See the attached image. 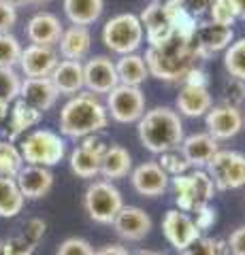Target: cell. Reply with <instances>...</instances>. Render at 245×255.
<instances>
[{
    "instance_id": "obj_6",
    "label": "cell",
    "mask_w": 245,
    "mask_h": 255,
    "mask_svg": "<svg viewBox=\"0 0 245 255\" xmlns=\"http://www.w3.org/2000/svg\"><path fill=\"white\" fill-rule=\"evenodd\" d=\"M102 43L109 51L117 55L137 53L143 45V26L139 21V15L134 13H117L102 26Z\"/></svg>"
},
{
    "instance_id": "obj_51",
    "label": "cell",
    "mask_w": 245,
    "mask_h": 255,
    "mask_svg": "<svg viewBox=\"0 0 245 255\" xmlns=\"http://www.w3.org/2000/svg\"><path fill=\"white\" fill-rule=\"evenodd\" d=\"M130 255H164V253H158L152 249H145V251H137V253H130Z\"/></svg>"
},
{
    "instance_id": "obj_38",
    "label": "cell",
    "mask_w": 245,
    "mask_h": 255,
    "mask_svg": "<svg viewBox=\"0 0 245 255\" xmlns=\"http://www.w3.org/2000/svg\"><path fill=\"white\" fill-rule=\"evenodd\" d=\"M56 255H94V247L85 241V238L70 236L60 243Z\"/></svg>"
},
{
    "instance_id": "obj_28",
    "label": "cell",
    "mask_w": 245,
    "mask_h": 255,
    "mask_svg": "<svg viewBox=\"0 0 245 255\" xmlns=\"http://www.w3.org/2000/svg\"><path fill=\"white\" fill-rule=\"evenodd\" d=\"M41 111H36L32 107H28L23 100H15L13 109L9 111V130H6V136H9V142H13L15 138L23 134L30 128H34L38 122H41Z\"/></svg>"
},
{
    "instance_id": "obj_47",
    "label": "cell",
    "mask_w": 245,
    "mask_h": 255,
    "mask_svg": "<svg viewBox=\"0 0 245 255\" xmlns=\"http://www.w3.org/2000/svg\"><path fill=\"white\" fill-rule=\"evenodd\" d=\"M94 255H130V251L124 245H105L98 251H94Z\"/></svg>"
},
{
    "instance_id": "obj_1",
    "label": "cell",
    "mask_w": 245,
    "mask_h": 255,
    "mask_svg": "<svg viewBox=\"0 0 245 255\" xmlns=\"http://www.w3.org/2000/svg\"><path fill=\"white\" fill-rule=\"evenodd\" d=\"M149 77H156L164 83H184V77L199 62L194 41H184L173 34L167 43L158 47H147L143 55Z\"/></svg>"
},
{
    "instance_id": "obj_32",
    "label": "cell",
    "mask_w": 245,
    "mask_h": 255,
    "mask_svg": "<svg viewBox=\"0 0 245 255\" xmlns=\"http://www.w3.org/2000/svg\"><path fill=\"white\" fill-rule=\"evenodd\" d=\"M23 159L19 149L9 140H0V177L15 179V174L21 170Z\"/></svg>"
},
{
    "instance_id": "obj_50",
    "label": "cell",
    "mask_w": 245,
    "mask_h": 255,
    "mask_svg": "<svg viewBox=\"0 0 245 255\" xmlns=\"http://www.w3.org/2000/svg\"><path fill=\"white\" fill-rule=\"evenodd\" d=\"M4 2H9L11 6H15V9H17V6H23V4H28V0H4Z\"/></svg>"
},
{
    "instance_id": "obj_34",
    "label": "cell",
    "mask_w": 245,
    "mask_h": 255,
    "mask_svg": "<svg viewBox=\"0 0 245 255\" xmlns=\"http://www.w3.org/2000/svg\"><path fill=\"white\" fill-rule=\"evenodd\" d=\"M21 87V77L15 68H2L0 66V102L9 105V102L17 100Z\"/></svg>"
},
{
    "instance_id": "obj_23",
    "label": "cell",
    "mask_w": 245,
    "mask_h": 255,
    "mask_svg": "<svg viewBox=\"0 0 245 255\" xmlns=\"http://www.w3.org/2000/svg\"><path fill=\"white\" fill-rule=\"evenodd\" d=\"M132 172V155L122 145H109L100 157V177L105 181H120L130 177Z\"/></svg>"
},
{
    "instance_id": "obj_2",
    "label": "cell",
    "mask_w": 245,
    "mask_h": 255,
    "mask_svg": "<svg viewBox=\"0 0 245 255\" xmlns=\"http://www.w3.org/2000/svg\"><path fill=\"white\" fill-rule=\"evenodd\" d=\"M139 140L149 153H167L179 149L181 140L186 138L181 115L171 107H154L143 113L137 122Z\"/></svg>"
},
{
    "instance_id": "obj_16",
    "label": "cell",
    "mask_w": 245,
    "mask_h": 255,
    "mask_svg": "<svg viewBox=\"0 0 245 255\" xmlns=\"http://www.w3.org/2000/svg\"><path fill=\"white\" fill-rule=\"evenodd\" d=\"M15 183H17L23 200H41L53 187V172L45 166L23 164L21 170L15 174Z\"/></svg>"
},
{
    "instance_id": "obj_13",
    "label": "cell",
    "mask_w": 245,
    "mask_h": 255,
    "mask_svg": "<svg viewBox=\"0 0 245 255\" xmlns=\"http://www.w3.org/2000/svg\"><path fill=\"white\" fill-rule=\"evenodd\" d=\"M111 226L122 241L139 243V241H143L145 236H149V232H152V228H154V221L149 217V213H145L143 209L124 204Z\"/></svg>"
},
{
    "instance_id": "obj_42",
    "label": "cell",
    "mask_w": 245,
    "mask_h": 255,
    "mask_svg": "<svg viewBox=\"0 0 245 255\" xmlns=\"http://www.w3.org/2000/svg\"><path fill=\"white\" fill-rule=\"evenodd\" d=\"M179 2H181V6L186 9V13L190 15V17H194L196 21H199L203 15H209L213 0H179Z\"/></svg>"
},
{
    "instance_id": "obj_10",
    "label": "cell",
    "mask_w": 245,
    "mask_h": 255,
    "mask_svg": "<svg viewBox=\"0 0 245 255\" xmlns=\"http://www.w3.org/2000/svg\"><path fill=\"white\" fill-rule=\"evenodd\" d=\"M162 234L167 238V243L175 251L188 249L194 241H199L203 236L201 230L196 228V223L192 219V215H188L179 209H169L162 217Z\"/></svg>"
},
{
    "instance_id": "obj_7",
    "label": "cell",
    "mask_w": 245,
    "mask_h": 255,
    "mask_svg": "<svg viewBox=\"0 0 245 255\" xmlns=\"http://www.w3.org/2000/svg\"><path fill=\"white\" fill-rule=\"evenodd\" d=\"M124 206L122 191L117 189L111 181H92L83 194V209L92 221L100 226H111L117 213Z\"/></svg>"
},
{
    "instance_id": "obj_54",
    "label": "cell",
    "mask_w": 245,
    "mask_h": 255,
    "mask_svg": "<svg viewBox=\"0 0 245 255\" xmlns=\"http://www.w3.org/2000/svg\"><path fill=\"white\" fill-rule=\"evenodd\" d=\"M152 2H160V4H164V2H171V0H152Z\"/></svg>"
},
{
    "instance_id": "obj_4",
    "label": "cell",
    "mask_w": 245,
    "mask_h": 255,
    "mask_svg": "<svg viewBox=\"0 0 245 255\" xmlns=\"http://www.w3.org/2000/svg\"><path fill=\"white\" fill-rule=\"evenodd\" d=\"M169 187L173 189L177 209L188 215L211 204L218 191L205 170H188L184 174H177V177H171Z\"/></svg>"
},
{
    "instance_id": "obj_15",
    "label": "cell",
    "mask_w": 245,
    "mask_h": 255,
    "mask_svg": "<svg viewBox=\"0 0 245 255\" xmlns=\"http://www.w3.org/2000/svg\"><path fill=\"white\" fill-rule=\"evenodd\" d=\"M130 183L134 191L143 198H160L169 189V174L164 172L158 162H143L134 166L130 172Z\"/></svg>"
},
{
    "instance_id": "obj_43",
    "label": "cell",
    "mask_w": 245,
    "mask_h": 255,
    "mask_svg": "<svg viewBox=\"0 0 245 255\" xmlns=\"http://www.w3.org/2000/svg\"><path fill=\"white\" fill-rule=\"evenodd\" d=\"M226 247L231 255H245V226L233 230L231 236L226 238Z\"/></svg>"
},
{
    "instance_id": "obj_9",
    "label": "cell",
    "mask_w": 245,
    "mask_h": 255,
    "mask_svg": "<svg viewBox=\"0 0 245 255\" xmlns=\"http://www.w3.org/2000/svg\"><path fill=\"white\" fill-rule=\"evenodd\" d=\"M107 113L117 124H137L145 113V94L141 87L117 85L107 94Z\"/></svg>"
},
{
    "instance_id": "obj_45",
    "label": "cell",
    "mask_w": 245,
    "mask_h": 255,
    "mask_svg": "<svg viewBox=\"0 0 245 255\" xmlns=\"http://www.w3.org/2000/svg\"><path fill=\"white\" fill-rule=\"evenodd\" d=\"M181 85H196V87H209V77L201 66H194L188 70V75L184 77Z\"/></svg>"
},
{
    "instance_id": "obj_52",
    "label": "cell",
    "mask_w": 245,
    "mask_h": 255,
    "mask_svg": "<svg viewBox=\"0 0 245 255\" xmlns=\"http://www.w3.org/2000/svg\"><path fill=\"white\" fill-rule=\"evenodd\" d=\"M28 2H34V4H47V2H51V0H28Z\"/></svg>"
},
{
    "instance_id": "obj_24",
    "label": "cell",
    "mask_w": 245,
    "mask_h": 255,
    "mask_svg": "<svg viewBox=\"0 0 245 255\" xmlns=\"http://www.w3.org/2000/svg\"><path fill=\"white\" fill-rule=\"evenodd\" d=\"M58 47H60V55L64 60H73V62L85 60L90 49H92L90 30L83 28V26H68L64 32H62Z\"/></svg>"
},
{
    "instance_id": "obj_30",
    "label": "cell",
    "mask_w": 245,
    "mask_h": 255,
    "mask_svg": "<svg viewBox=\"0 0 245 255\" xmlns=\"http://www.w3.org/2000/svg\"><path fill=\"white\" fill-rule=\"evenodd\" d=\"M23 204L26 200H23L15 179L0 177V217H15L21 213Z\"/></svg>"
},
{
    "instance_id": "obj_12",
    "label": "cell",
    "mask_w": 245,
    "mask_h": 255,
    "mask_svg": "<svg viewBox=\"0 0 245 255\" xmlns=\"http://www.w3.org/2000/svg\"><path fill=\"white\" fill-rule=\"evenodd\" d=\"M120 85L115 70V62L107 55H94L83 64V87L90 94H109L111 90Z\"/></svg>"
},
{
    "instance_id": "obj_41",
    "label": "cell",
    "mask_w": 245,
    "mask_h": 255,
    "mask_svg": "<svg viewBox=\"0 0 245 255\" xmlns=\"http://www.w3.org/2000/svg\"><path fill=\"white\" fill-rule=\"evenodd\" d=\"M194 223H196V228L201 230V234L203 232H207V230H211L213 226H216V221H218V211H216V206H203V209H199L194 213Z\"/></svg>"
},
{
    "instance_id": "obj_49",
    "label": "cell",
    "mask_w": 245,
    "mask_h": 255,
    "mask_svg": "<svg viewBox=\"0 0 245 255\" xmlns=\"http://www.w3.org/2000/svg\"><path fill=\"white\" fill-rule=\"evenodd\" d=\"M9 115V105H4V102H0V122Z\"/></svg>"
},
{
    "instance_id": "obj_22",
    "label": "cell",
    "mask_w": 245,
    "mask_h": 255,
    "mask_svg": "<svg viewBox=\"0 0 245 255\" xmlns=\"http://www.w3.org/2000/svg\"><path fill=\"white\" fill-rule=\"evenodd\" d=\"M213 107V96L209 87H196V85H181L175 98V111L184 117H205L207 111Z\"/></svg>"
},
{
    "instance_id": "obj_21",
    "label": "cell",
    "mask_w": 245,
    "mask_h": 255,
    "mask_svg": "<svg viewBox=\"0 0 245 255\" xmlns=\"http://www.w3.org/2000/svg\"><path fill=\"white\" fill-rule=\"evenodd\" d=\"M58 90L53 87L49 77H38V79H23L19 87L17 98L23 100L28 107L36 111H49L58 100Z\"/></svg>"
},
{
    "instance_id": "obj_46",
    "label": "cell",
    "mask_w": 245,
    "mask_h": 255,
    "mask_svg": "<svg viewBox=\"0 0 245 255\" xmlns=\"http://www.w3.org/2000/svg\"><path fill=\"white\" fill-rule=\"evenodd\" d=\"M79 147H83V149H88V151H92V153H96V155H100L102 157V153L107 151V142L102 140L100 136H96V134H92V136H85V138H81V145Z\"/></svg>"
},
{
    "instance_id": "obj_53",
    "label": "cell",
    "mask_w": 245,
    "mask_h": 255,
    "mask_svg": "<svg viewBox=\"0 0 245 255\" xmlns=\"http://www.w3.org/2000/svg\"><path fill=\"white\" fill-rule=\"evenodd\" d=\"M0 255H6V251H4V245L0 243Z\"/></svg>"
},
{
    "instance_id": "obj_19",
    "label": "cell",
    "mask_w": 245,
    "mask_h": 255,
    "mask_svg": "<svg viewBox=\"0 0 245 255\" xmlns=\"http://www.w3.org/2000/svg\"><path fill=\"white\" fill-rule=\"evenodd\" d=\"M218 151H220L218 140L211 138L207 132L190 134V136H186L179 145V153L184 155L190 170H205L207 162L218 153Z\"/></svg>"
},
{
    "instance_id": "obj_26",
    "label": "cell",
    "mask_w": 245,
    "mask_h": 255,
    "mask_svg": "<svg viewBox=\"0 0 245 255\" xmlns=\"http://www.w3.org/2000/svg\"><path fill=\"white\" fill-rule=\"evenodd\" d=\"M62 9L73 26L88 28L100 19L105 11V0H62Z\"/></svg>"
},
{
    "instance_id": "obj_40",
    "label": "cell",
    "mask_w": 245,
    "mask_h": 255,
    "mask_svg": "<svg viewBox=\"0 0 245 255\" xmlns=\"http://www.w3.org/2000/svg\"><path fill=\"white\" fill-rule=\"evenodd\" d=\"M2 245H4L6 255H32L34 249H36V243L30 241V238L23 236V234L13 236V238H9V241H4Z\"/></svg>"
},
{
    "instance_id": "obj_11",
    "label": "cell",
    "mask_w": 245,
    "mask_h": 255,
    "mask_svg": "<svg viewBox=\"0 0 245 255\" xmlns=\"http://www.w3.org/2000/svg\"><path fill=\"white\" fill-rule=\"evenodd\" d=\"M205 126H207V134L218 142L231 140L245 128V117L241 109L228 105H213L205 115Z\"/></svg>"
},
{
    "instance_id": "obj_20",
    "label": "cell",
    "mask_w": 245,
    "mask_h": 255,
    "mask_svg": "<svg viewBox=\"0 0 245 255\" xmlns=\"http://www.w3.org/2000/svg\"><path fill=\"white\" fill-rule=\"evenodd\" d=\"M62 32H64V28H62L60 19L49 11H41L32 15L30 21L26 23V36L30 45L53 47V45H58Z\"/></svg>"
},
{
    "instance_id": "obj_14",
    "label": "cell",
    "mask_w": 245,
    "mask_h": 255,
    "mask_svg": "<svg viewBox=\"0 0 245 255\" xmlns=\"http://www.w3.org/2000/svg\"><path fill=\"white\" fill-rule=\"evenodd\" d=\"M139 21H141V26H143V34L147 38L149 47H158V45L167 43L169 38L175 34L167 4L149 2L145 9L141 11Z\"/></svg>"
},
{
    "instance_id": "obj_35",
    "label": "cell",
    "mask_w": 245,
    "mask_h": 255,
    "mask_svg": "<svg viewBox=\"0 0 245 255\" xmlns=\"http://www.w3.org/2000/svg\"><path fill=\"white\" fill-rule=\"evenodd\" d=\"M226 253H228L226 241L211 238V236H201L199 241H194L188 249H184L179 255H226Z\"/></svg>"
},
{
    "instance_id": "obj_5",
    "label": "cell",
    "mask_w": 245,
    "mask_h": 255,
    "mask_svg": "<svg viewBox=\"0 0 245 255\" xmlns=\"http://www.w3.org/2000/svg\"><path fill=\"white\" fill-rule=\"evenodd\" d=\"M19 153L23 164L30 166H45L51 168L58 162H62V157L66 155V142L60 134L51 130H32L19 140Z\"/></svg>"
},
{
    "instance_id": "obj_29",
    "label": "cell",
    "mask_w": 245,
    "mask_h": 255,
    "mask_svg": "<svg viewBox=\"0 0 245 255\" xmlns=\"http://www.w3.org/2000/svg\"><path fill=\"white\" fill-rule=\"evenodd\" d=\"M68 164L73 174H77L79 179H96L100 174V155L92 153L83 147H75L70 151Z\"/></svg>"
},
{
    "instance_id": "obj_39",
    "label": "cell",
    "mask_w": 245,
    "mask_h": 255,
    "mask_svg": "<svg viewBox=\"0 0 245 255\" xmlns=\"http://www.w3.org/2000/svg\"><path fill=\"white\" fill-rule=\"evenodd\" d=\"M243 100H245V83L243 81H237V79L231 77L226 81V85H224V100H222V105L241 109V102Z\"/></svg>"
},
{
    "instance_id": "obj_27",
    "label": "cell",
    "mask_w": 245,
    "mask_h": 255,
    "mask_svg": "<svg viewBox=\"0 0 245 255\" xmlns=\"http://www.w3.org/2000/svg\"><path fill=\"white\" fill-rule=\"evenodd\" d=\"M115 70H117V79L120 85H132V87H141V83L149 77L147 64L143 60V55L139 53H128V55H120V60L115 62Z\"/></svg>"
},
{
    "instance_id": "obj_37",
    "label": "cell",
    "mask_w": 245,
    "mask_h": 255,
    "mask_svg": "<svg viewBox=\"0 0 245 255\" xmlns=\"http://www.w3.org/2000/svg\"><path fill=\"white\" fill-rule=\"evenodd\" d=\"M158 166L169 174V179L171 177H177V174H184L190 170V166L188 162L184 159V155L179 153V149L175 151H167V153H160V157H158Z\"/></svg>"
},
{
    "instance_id": "obj_17",
    "label": "cell",
    "mask_w": 245,
    "mask_h": 255,
    "mask_svg": "<svg viewBox=\"0 0 245 255\" xmlns=\"http://www.w3.org/2000/svg\"><path fill=\"white\" fill-rule=\"evenodd\" d=\"M58 51L53 47L43 45H28L21 49L19 55V68L26 75V79H38V77H49L53 68L58 66Z\"/></svg>"
},
{
    "instance_id": "obj_44",
    "label": "cell",
    "mask_w": 245,
    "mask_h": 255,
    "mask_svg": "<svg viewBox=\"0 0 245 255\" xmlns=\"http://www.w3.org/2000/svg\"><path fill=\"white\" fill-rule=\"evenodd\" d=\"M15 21H17V9L11 6L9 2H4V0H0V34L11 32Z\"/></svg>"
},
{
    "instance_id": "obj_18",
    "label": "cell",
    "mask_w": 245,
    "mask_h": 255,
    "mask_svg": "<svg viewBox=\"0 0 245 255\" xmlns=\"http://www.w3.org/2000/svg\"><path fill=\"white\" fill-rule=\"evenodd\" d=\"M233 41H235L233 28L218 26V23H213V21L199 23V28H196V36H194V45H196V51H199L201 60L211 58L213 53L226 51L228 45H231Z\"/></svg>"
},
{
    "instance_id": "obj_33",
    "label": "cell",
    "mask_w": 245,
    "mask_h": 255,
    "mask_svg": "<svg viewBox=\"0 0 245 255\" xmlns=\"http://www.w3.org/2000/svg\"><path fill=\"white\" fill-rule=\"evenodd\" d=\"M21 49L23 47L17 36H13L11 32H2V34H0V66L15 68L19 64Z\"/></svg>"
},
{
    "instance_id": "obj_31",
    "label": "cell",
    "mask_w": 245,
    "mask_h": 255,
    "mask_svg": "<svg viewBox=\"0 0 245 255\" xmlns=\"http://www.w3.org/2000/svg\"><path fill=\"white\" fill-rule=\"evenodd\" d=\"M224 68L228 77L245 83V36L237 38L224 51Z\"/></svg>"
},
{
    "instance_id": "obj_36",
    "label": "cell",
    "mask_w": 245,
    "mask_h": 255,
    "mask_svg": "<svg viewBox=\"0 0 245 255\" xmlns=\"http://www.w3.org/2000/svg\"><path fill=\"white\" fill-rule=\"evenodd\" d=\"M209 17L213 23H218V26L233 28V23L237 21V13H235L233 2L231 0H213L211 9H209Z\"/></svg>"
},
{
    "instance_id": "obj_3",
    "label": "cell",
    "mask_w": 245,
    "mask_h": 255,
    "mask_svg": "<svg viewBox=\"0 0 245 255\" xmlns=\"http://www.w3.org/2000/svg\"><path fill=\"white\" fill-rule=\"evenodd\" d=\"M109 113L105 102L90 92H79L70 96L60 111V132L66 138H85L98 134L107 128Z\"/></svg>"
},
{
    "instance_id": "obj_25",
    "label": "cell",
    "mask_w": 245,
    "mask_h": 255,
    "mask_svg": "<svg viewBox=\"0 0 245 255\" xmlns=\"http://www.w3.org/2000/svg\"><path fill=\"white\" fill-rule=\"evenodd\" d=\"M49 79L53 87L58 90V94L77 96L83 90V64L73 60H60Z\"/></svg>"
},
{
    "instance_id": "obj_48",
    "label": "cell",
    "mask_w": 245,
    "mask_h": 255,
    "mask_svg": "<svg viewBox=\"0 0 245 255\" xmlns=\"http://www.w3.org/2000/svg\"><path fill=\"white\" fill-rule=\"evenodd\" d=\"M233 6H235V13H237V19L245 21V0H231Z\"/></svg>"
},
{
    "instance_id": "obj_8",
    "label": "cell",
    "mask_w": 245,
    "mask_h": 255,
    "mask_svg": "<svg viewBox=\"0 0 245 255\" xmlns=\"http://www.w3.org/2000/svg\"><path fill=\"white\" fill-rule=\"evenodd\" d=\"M205 172L220 191L241 189L245 187V155L241 151L220 149L207 162Z\"/></svg>"
}]
</instances>
